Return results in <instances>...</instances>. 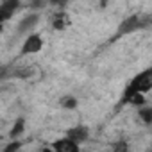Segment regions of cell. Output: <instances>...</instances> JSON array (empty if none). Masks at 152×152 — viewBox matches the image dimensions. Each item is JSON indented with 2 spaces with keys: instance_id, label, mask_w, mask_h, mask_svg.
Segmentation results:
<instances>
[{
  "instance_id": "obj_1",
  "label": "cell",
  "mask_w": 152,
  "mask_h": 152,
  "mask_svg": "<svg viewBox=\"0 0 152 152\" xmlns=\"http://www.w3.org/2000/svg\"><path fill=\"white\" fill-rule=\"evenodd\" d=\"M150 90H152V66H148V68H145L143 72L136 73L134 77L129 81V84L125 86V91H124V95H122L120 104L124 106V104H127L129 99H132L134 95H145V93H148Z\"/></svg>"
},
{
  "instance_id": "obj_2",
  "label": "cell",
  "mask_w": 152,
  "mask_h": 152,
  "mask_svg": "<svg viewBox=\"0 0 152 152\" xmlns=\"http://www.w3.org/2000/svg\"><path fill=\"white\" fill-rule=\"evenodd\" d=\"M150 27H152V15H131L129 18H125L118 25L116 38L125 36V34H132L136 31H145Z\"/></svg>"
},
{
  "instance_id": "obj_3",
  "label": "cell",
  "mask_w": 152,
  "mask_h": 152,
  "mask_svg": "<svg viewBox=\"0 0 152 152\" xmlns=\"http://www.w3.org/2000/svg\"><path fill=\"white\" fill-rule=\"evenodd\" d=\"M41 50H43V38H41L39 34L32 32V34H29V36L25 38L20 54H22V56H32V54L41 52Z\"/></svg>"
},
{
  "instance_id": "obj_4",
  "label": "cell",
  "mask_w": 152,
  "mask_h": 152,
  "mask_svg": "<svg viewBox=\"0 0 152 152\" xmlns=\"http://www.w3.org/2000/svg\"><path fill=\"white\" fill-rule=\"evenodd\" d=\"M52 152H81V145L64 136L52 143Z\"/></svg>"
},
{
  "instance_id": "obj_5",
  "label": "cell",
  "mask_w": 152,
  "mask_h": 152,
  "mask_svg": "<svg viewBox=\"0 0 152 152\" xmlns=\"http://www.w3.org/2000/svg\"><path fill=\"white\" fill-rule=\"evenodd\" d=\"M88 136H90V131H88L86 125H75V127H72V129L66 131V138H70L72 141L79 143V145L84 143L88 140Z\"/></svg>"
},
{
  "instance_id": "obj_6",
  "label": "cell",
  "mask_w": 152,
  "mask_h": 152,
  "mask_svg": "<svg viewBox=\"0 0 152 152\" xmlns=\"http://www.w3.org/2000/svg\"><path fill=\"white\" fill-rule=\"evenodd\" d=\"M20 7V2L18 0H6V2H2L0 4V22H7L13 15H15V11Z\"/></svg>"
},
{
  "instance_id": "obj_7",
  "label": "cell",
  "mask_w": 152,
  "mask_h": 152,
  "mask_svg": "<svg viewBox=\"0 0 152 152\" xmlns=\"http://www.w3.org/2000/svg\"><path fill=\"white\" fill-rule=\"evenodd\" d=\"M38 22H39V16H38V15H34V13H32V15H27V16L18 23V34H23V32L32 31Z\"/></svg>"
},
{
  "instance_id": "obj_8",
  "label": "cell",
  "mask_w": 152,
  "mask_h": 152,
  "mask_svg": "<svg viewBox=\"0 0 152 152\" xmlns=\"http://www.w3.org/2000/svg\"><path fill=\"white\" fill-rule=\"evenodd\" d=\"M70 23H72V22H70V18H68L66 13H56V15L52 16V27H54L56 31H64Z\"/></svg>"
},
{
  "instance_id": "obj_9",
  "label": "cell",
  "mask_w": 152,
  "mask_h": 152,
  "mask_svg": "<svg viewBox=\"0 0 152 152\" xmlns=\"http://www.w3.org/2000/svg\"><path fill=\"white\" fill-rule=\"evenodd\" d=\"M138 115H140V120H141L143 124L152 125V106H143V107H140Z\"/></svg>"
},
{
  "instance_id": "obj_10",
  "label": "cell",
  "mask_w": 152,
  "mask_h": 152,
  "mask_svg": "<svg viewBox=\"0 0 152 152\" xmlns=\"http://www.w3.org/2000/svg\"><path fill=\"white\" fill-rule=\"evenodd\" d=\"M23 127H25V120H23V118H18V120L15 122L13 129H11V138H13V140H16V138L23 132Z\"/></svg>"
},
{
  "instance_id": "obj_11",
  "label": "cell",
  "mask_w": 152,
  "mask_h": 152,
  "mask_svg": "<svg viewBox=\"0 0 152 152\" xmlns=\"http://www.w3.org/2000/svg\"><path fill=\"white\" fill-rule=\"evenodd\" d=\"M61 106H64V107H68V109H73L75 106H77V100H75L73 97H64V99L61 100Z\"/></svg>"
},
{
  "instance_id": "obj_12",
  "label": "cell",
  "mask_w": 152,
  "mask_h": 152,
  "mask_svg": "<svg viewBox=\"0 0 152 152\" xmlns=\"http://www.w3.org/2000/svg\"><path fill=\"white\" fill-rule=\"evenodd\" d=\"M20 147H22V143H20L18 140H13V141H11V143L2 150V152H18V148H20Z\"/></svg>"
},
{
  "instance_id": "obj_13",
  "label": "cell",
  "mask_w": 152,
  "mask_h": 152,
  "mask_svg": "<svg viewBox=\"0 0 152 152\" xmlns=\"http://www.w3.org/2000/svg\"><path fill=\"white\" fill-rule=\"evenodd\" d=\"M150 152H152V150H150Z\"/></svg>"
}]
</instances>
